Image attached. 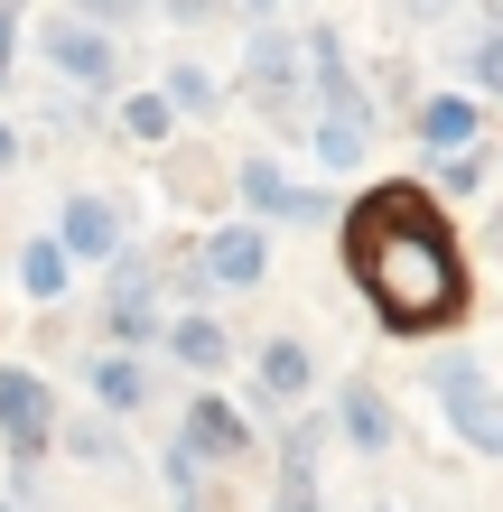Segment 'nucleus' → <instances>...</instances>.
Returning a JSON list of instances; mask_svg holds the SVG:
<instances>
[{
	"instance_id": "obj_1",
	"label": "nucleus",
	"mask_w": 503,
	"mask_h": 512,
	"mask_svg": "<svg viewBox=\"0 0 503 512\" xmlns=\"http://www.w3.org/2000/svg\"><path fill=\"white\" fill-rule=\"evenodd\" d=\"M336 261H345L354 298H364V317L392 345H438V336L476 326V270H466L457 224H438V233H336Z\"/></svg>"
},
{
	"instance_id": "obj_2",
	"label": "nucleus",
	"mask_w": 503,
	"mask_h": 512,
	"mask_svg": "<svg viewBox=\"0 0 503 512\" xmlns=\"http://www.w3.org/2000/svg\"><path fill=\"white\" fill-rule=\"evenodd\" d=\"M420 391H429V410L457 429V447H466L476 466H494V457H503V391H494L485 354L466 345V336L420 345Z\"/></svg>"
},
{
	"instance_id": "obj_3",
	"label": "nucleus",
	"mask_w": 503,
	"mask_h": 512,
	"mask_svg": "<svg viewBox=\"0 0 503 512\" xmlns=\"http://www.w3.org/2000/svg\"><path fill=\"white\" fill-rule=\"evenodd\" d=\"M224 187H233V205H243V224H261L271 243H280V233H327V224H336V205H345V187L280 168L271 149H243V159L224 168Z\"/></svg>"
},
{
	"instance_id": "obj_4",
	"label": "nucleus",
	"mask_w": 503,
	"mask_h": 512,
	"mask_svg": "<svg viewBox=\"0 0 503 512\" xmlns=\"http://www.w3.org/2000/svg\"><path fill=\"white\" fill-rule=\"evenodd\" d=\"M168 326V298H159V261H150V233H131L122 252L103 261V298H94V345H122V354H150Z\"/></svg>"
},
{
	"instance_id": "obj_5",
	"label": "nucleus",
	"mask_w": 503,
	"mask_h": 512,
	"mask_svg": "<svg viewBox=\"0 0 503 512\" xmlns=\"http://www.w3.org/2000/svg\"><path fill=\"white\" fill-rule=\"evenodd\" d=\"M233 373H243V382H224V391H233V410H243L252 429H271L280 410H308L317 382H327V373H317V345L289 336V326H280V336H252Z\"/></svg>"
},
{
	"instance_id": "obj_6",
	"label": "nucleus",
	"mask_w": 503,
	"mask_h": 512,
	"mask_svg": "<svg viewBox=\"0 0 503 512\" xmlns=\"http://www.w3.org/2000/svg\"><path fill=\"white\" fill-rule=\"evenodd\" d=\"M38 66H47V84H66V94H84V103H112L131 84L122 38H112V28H84L75 10H47L38 19Z\"/></svg>"
},
{
	"instance_id": "obj_7",
	"label": "nucleus",
	"mask_w": 503,
	"mask_h": 512,
	"mask_svg": "<svg viewBox=\"0 0 503 512\" xmlns=\"http://www.w3.org/2000/svg\"><path fill=\"white\" fill-rule=\"evenodd\" d=\"M224 94H243L261 122L299 131V112H308V94H299V28H289V19L243 28V66H233V84H224Z\"/></svg>"
},
{
	"instance_id": "obj_8",
	"label": "nucleus",
	"mask_w": 503,
	"mask_h": 512,
	"mask_svg": "<svg viewBox=\"0 0 503 512\" xmlns=\"http://www.w3.org/2000/svg\"><path fill=\"white\" fill-rule=\"evenodd\" d=\"M168 438L187 447L196 466H215V475H243V466L261 457V429L233 410L224 382H187V391H177V429H168Z\"/></svg>"
},
{
	"instance_id": "obj_9",
	"label": "nucleus",
	"mask_w": 503,
	"mask_h": 512,
	"mask_svg": "<svg viewBox=\"0 0 503 512\" xmlns=\"http://www.w3.org/2000/svg\"><path fill=\"white\" fill-rule=\"evenodd\" d=\"M317 410H327V438L345 457H364V466H382L401 447V410H392V391H382V373H364V364L317 382Z\"/></svg>"
},
{
	"instance_id": "obj_10",
	"label": "nucleus",
	"mask_w": 503,
	"mask_h": 512,
	"mask_svg": "<svg viewBox=\"0 0 503 512\" xmlns=\"http://www.w3.org/2000/svg\"><path fill=\"white\" fill-rule=\"evenodd\" d=\"M150 364L168 373V391H187V382H233V364H243V336L224 326V308H168Z\"/></svg>"
},
{
	"instance_id": "obj_11",
	"label": "nucleus",
	"mask_w": 503,
	"mask_h": 512,
	"mask_svg": "<svg viewBox=\"0 0 503 512\" xmlns=\"http://www.w3.org/2000/svg\"><path fill=\"white\" fill-rule=\"evenodd\" d=\"M438 224H457V205H438L429 177L401 168V177H364V187L336 205L327 233H438Z\"/></svg>"
},
{
	"instance_id": "obj_12",
	"label": "nucleus",
	"mask_w": 503,
	"mask_h": 512,
	"mask_svg": "<svg viewBox=\"0 0 503 512\" xmlns=\"http://www.w3.org/2000/svg\"><path fill=\"white\" fill-rule=\"evenodd\" d=\"M56 382L28 364V354H0V466H47L56 438Z\"/></svg>"
},
{
	"instance_id": "obj_13",
	"label": "nucleus",
	"mask_w": 503,
	"mask_h": 512,
	"mask_svg": "<svg viewBox=\"0 0 503 512\" xmlns=\"http://www.w3.org/2000/svg\"><path fill=\"white\" fill-rule=\"evenodd\" d=\"M187 252H196L205 298H261V289H271V233L243 224V215H233V224H196Z\"/></svg>"
},
{
	"instance_id": "obj_14",
	"label": "nucleus",
	"mask_w": 503,
	"mask_h": 512,
	"mask_svg": "<svg viewBox=\"0 0 503 512\" xmlns=\"http://www.w3.org/2000/svg\"><path fill=\"white\" fill-rule=\"evenodd\" d=\"M47 243L66 252L75 270H103L112 252L131 243V196H112V187H66V196H56V215H47Z\"/></svg>"
},
{
	"instance_id": "obj_15",
	"label": "nucleus",
	"mask_w": 503,
	"mask_h": 512,
	"mask_svg": "<svg viewBox=\"0 0 503 512\" xmlns=\"http://www.w3.org/2000/svg\"><path fill=\"white\" fill-rule=\"evenodd\" d=\"M75 382H84V410L122 419V429H140V419L168 401V373L150 364V354H122V345H94V354L75 364Z\"/></svg>"
},
{
	"instance_id": "obj_16",
	"label": "nucleus",
	"mask_w": 503,
	"mask_h": 512,
	"mask_svg": "<svg viewBox=\"0 0 503 512\" xmlns=\"http://www.w3.org/2000/svg\"><path fill=\"white\" fill-rule=\"evenodd\" d=\"M410 140H420V159H448L466 140H494V103L466 94V84H429V94H410Z\"/></svg>"
},
{
	"instance_id": "obj_17",
	"label": "nucleus",
	"mask_w": 503,
	"mask_h": 512,
	"mask_svg": "<svg viewBox=\"0 0 503 512\" xmlns=\"http://www.w3.org/2000/svg\"><path fill=\"white\" fill-rule=\"evenodd\" d=\"M299 131H308V159H317V177H327V187L364 177L373 140H382V122H354V112H299Z\"/></svg>"
},
{
	"instance_id": "obj_18",
	"label": "nucleus",
	"mask_w": 503,
	"mask_h": 512,
	"mask_svg": "<svg viewBox=\"0 0 503 512\" xmlns=\"http://www.w3.org/2000/svg\"><path fill=\"white\" fill-rule=\"evenodd\" d=\"M47 457H66V466H94V475H122V466H131V429H122V419H103V410H56V438H47Z\"/></svg>"
},
{
	"instance_id": "obj_19",
	"label": "nucleus",
	"mask_w": 503,
	"mask_h": 512,
	"mask_svg": "<svg viewBox=\"0 0 503 512\" xmlns=\"http://www.w3.org/2000/svg\"><path fill=\"white\" fill-rule=\"evenodd\" d=\"M10 280H19V298H28V308H38V317H66V308H75V289H84V270H75L66 252H56V243H47V224H38V233H28V243H19Z\"/></svg>"
},
{
	"instance_id": "obj_20",
	"label": "nucleus",
	"mask_w": 503,
	"mask_h": 512,
	"mask_svg": "<svg viewBox=\"0 0 503 512\" xmlns=\"http://www.w3.org/2000/svg\"><path fill=\"white\" fill-rule=\"evenodd\" d=\"M103 131L122 140V149H150V159H168V140H177V112L150 94V84H122V94L103 103Z\"/></svg>"
},
{
	"instance_id": "obj_21",
	"label": "nucleus",
	"mask_w": 503,
	"mask_h": 512,
	"mask_svg": "<svg viewBox=\"0 0 503 512\" xmlns=\"http://www.w3.org/2000/svg\"><path fill=\"white\" fill-rule=\"evenodd\" d=\"M150 94H159V103L177 112V122H215V112H224V75L205 66V56H168Z\"/></svg>"
},
{
	"instance_id": "obj_22",
	"label": "nucleus",
	"mask_w": 503,
	"mask_h": 512,
	"mask_svg": "<svg viewBox=\"0 0 503 512\" xmlns=\"http://www.w3.org/2000/svg\"><path fill=\"white\" fill-rule=\"evenodd\" d=\"M420 177H429L438 205H476L494 187V140H466V149H448V159H420Z\"/></svg>"
},
{
	"instance_id": "obj_23",
	"label": "nucleus",
	"mask_w": 503,
	"mask_h": 512,
	"mask_svg": "<svg viewBox=\"0 0 503 512\" xmlns=\"http://www.w3.org/2000/svg\"><path fill=\"white\" fill-rule=\"evenodd\" d=\"M457 84L466 94H503V10L494 0H476V28H466V47H457Z\"/></svg>"
},
{
	"instance_id": "obj_24",
	"label": "nucleus",
	"mask_w": 503,
	"mask_h": 512,
	"mask_svg": "<svg viewBox=\"0 0 503 512\" xmlns=\"http://www.w3.org/2000/svg\"><path fill=\"white\" fill-rule=\"evenodd\" d=\"M159 485H168V512H224V475L196 466L177 438H159Z\"/></svg>"
},
{
	"instance_id": "obj_25",
	"label": "nucleus",
	"mask_w": 503,
	"mask_h": 512,
	"mask_svg": "<svg viewBox=\"0 0 503 512\" xmlns=\"http://www.w3.org/2000/svg\"><path fill=\"white\" fill-rule=\"evenodd\" d=\"M261 512H327V475H317V466H271Z\"/></svg>"
},
{
	"instance_id": "obj_26",
	"label": "nucleus",
	"mask_w": 503,
	"mask_h": 512,
	"mask_svg": "<svg viewBox=\"0 0 503 512\" xmlns=\"http://www.w3.org/2000/svg\"><path fill=\"white\" fill-rule=\"evenodd\" d=\"M0 503H10V512H56V475H47V466H10Z\"/></svg>"
},
{
	"instance_id": "obj_27",
	"label": "nucleus",
	"mask_w": 503,
	"mask_h": 512,
	"mask_svg": "<svg viewBox=\"0 0 503 512\" xmlns=\"http://www.w3.org/2000/svg\"><path fill=\"white\" fill-rule=\"evenodd\" d=\"M19 84V0H0V94Z\"/></svg>"
},
{
	"instance_id": "obj_28",
	"label": "nucleus",
	"mask_w": 503,
	"mask_h": 512,
	"mask_svg": "<svg viewBox=\"0 0 503 512\" xmlns=\"http://www.w3.org/2000/svg\"><path fill=\"white\" fill-rule=\"evenodd\" d=\"M159 19H168V28H215L224 0H159Z\"/></svg>"
},
{
	"instance_id": "obj_29",
	"label": "nucleus",
	"mask_w": 503,
	"mask_h": 512,
	"mask_svg": "<svg viewBox=\"0 0 503 512\" xmlns=\"http://www.w3.org/2000/svg\"><path fill=\"white\" fill-rule=\"evenodd\" d=\"M19 159H28V140H19V122H10V112H0V177H10Z\"/></svg>"
},
{
	"instance_id": "obj_30",
	"label": "nucleus",
	"mask_w": 503,
	"mask_h": 512,
	"mask_svg": "<svg viewBox=\"0 0 503 512\" xmlns=\"http://www.w3.org/2000/svg\"><path fill=\"white\" fill-rule=\"evenodd\" d=\"M401 10H410V19H448L457 0H401Z\"/></svg>"
},
{
	"instance_id": "obj_31",
	"label": "nucleus",
	"mask_w": 503,
	"mask_h": 512,
	"mask_svg": "<svg viewBox=\"0 0 503 512\" xmlns=\"http://www.w3.org/2000/svg\"><path fill=\"white\" fill-rule=\"evenodd\" d=\"M131 10H140V19H150V10H159V0H131Z\"/></svg>"
},
{
	"instance_id": "obj_32",
	"label": "nucleus",
	"mask_w": 503,
	"mask_h": 512,
	"mask_svg": "<svg viewBox=\"0 0 503 512\" xmlns=\"http://www.w3.org/2000/svg\"><path fill=\"white\" fill-rule=\"evenodd\" d=\"M0 512H10V503H0Z\"/></svg>"
}]
</instances>
